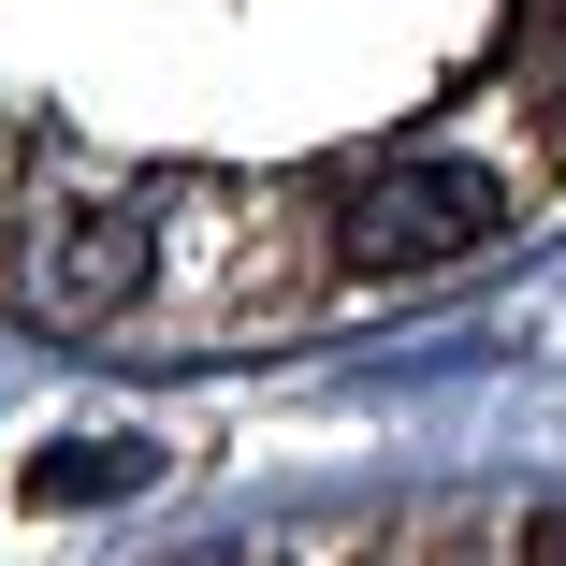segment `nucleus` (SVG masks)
<instances>
[{"label":"nucleus","mask_w":566,"mask_h":566,"mask_svg":"<svg viewBox=\"0 0 566 566\" xmlns=\"http://www.w3.org/2000/svg\"><path fill=\"white\" fill-rule=\"evenodd\" d=\"M0 305L59 349H102L160 305V189L132 175H44L0 233Z\"/></svg>","instance_id":"obj_1"},{"label":"nucleus","mask_w":566,"mask_h":566,"mask_svg":"<svg viewBox=\"0 0 566 566\" xmlns=\"http://www.w3.org/2000/svg\"><path fill=\"white\" fill-rule=\"evenodd\" d=\"M305 203L291 189H160V305H189V334L218 319H276L305 291Z\"/></svg>","instance_id":"obj_2"},{"label":"nucleus","mask_w":566,"mask_h":566,"mask_svg":"<svg viewBox=\"0 0 566 566\" xmlns=\"http://www.w3.org/2000/svg\"><path fill=\"white\" fill-rule=\"evenodd\" d=\"M494 233H509V175L465 146H407L334 203V262L349 276H436V262H480Z\"/></svg>","instance_id":"obj_3"},{"label":"nucleus","mask_w":566,"mask_h":566,"mask_svg":"<svg viewBox=\"0 0 566 566\" xmlns=\"http://www.w3.org/2000/svg\"><path fill=\"white\" fill-rule=\"evenodd\" d=\"M102 480H146V450H73V465H44V494H102Z\"/></svg>","instance_id":"obj_4"},{"label":"nucleus","mask_w":566,"mask_h":566,"mask_svg":"<svg viewBox=\"0 0 566 566\" xmlns=\"http://www.w3.org/2000/svg\"><path fill=\"white\" fill-rule=\"evenodd\" d=\"M509 566H566V509H523L509 523Z\"/></svg>","instance_id":"obj_5"},{"label":"nucleus","mask_w":566,"mask_h":566,"mask_svg":"<svg viewBox=\"0 0 566 566\" xmlns=\"http://www.w3.org/2000/svg\"><path fill=\"white\" fill-rule=\"evenodd\" d=\"M15 203H30V189H15V117H0V233H15Z\"/></svg>","instance_id":"obj_6"}]
</instances>
